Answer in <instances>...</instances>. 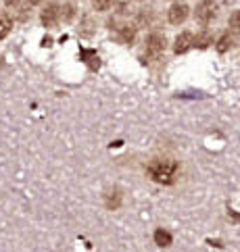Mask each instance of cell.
<instances>
[{
    "label": "cell",
    "mask_w": 240,
    "mask_h": 252,
    "mask_svg": "<svg viewBox=\"0 0 240 252\" xmlns=\"http://www.w3.org/2000/svg\"><path fill=\"white\" fill-rule=\"evenodd\" d=\"M177 169H180V165H177V160H173V158H155V160H150L146 171L153 182L170 186L175 182Z\"/></svg>",
    "instance_id": "obj_1"
},
{
    "label": "cell",
    "mask_w": 240,
    "mask_h": 252,
    "mask_svg": "<svg viewBox=\"0 0 240 252\" xmlns=\"http://www.w3.org/2000/svg\"><path fill=\"white\" fill-rule=\"evenodd\" d=\"M217 15V4L213 2V0H203V2L197 6V11H194V19H197L199 25H209L213 19H215Z\"/></svg>",
    "instance_id": "obj_2"
},
{
    "label": "cell",
    "mask_w": 240,
    "mask_h": 252,
    "mask_svg": "<svg viewBox=\"0 0 240 252\" xmlns=\"http://www.w3.org/2000/svg\"><path fill=\"white\" fill-rule=\"evenodd\" d=\"M165 46H167V40H165L163 33H150L148 38H146V42H144L146 55L148 57H155V59L165 50Z\"/></svg>",
    "instance_id": "obj_3"
},
{
    "label": "cell",
    "mask_w": 240,
    "mask_h": 252,
    "mask_svg": "<svg viewBox=\"0 0 240 252\" xmlns=\"http://www.w3.org/2000/svg\"><path fill=\"white\" fill-rule=\"evenodd\" d=\"M59 19H61V6H59L57 2H50V4L42 11V15H40V21H42V25H44L46 30L55 28V25L59 23Z\"/></svg>",
    "instance_id": "obj_4"
},
{
    "label": "cell",
    "mask_w": 240,
    "mask_h": 252,
    "mask_svg": "<svg viewBox=\"0 0 240 252\" xmlns=\"http://www.w3.org/2000/svg\"><path fill=\"white\" fill-rule=\"evenodd\" d=\"M188 11L190 8L186 2H175V4H171L170 11H167V19H170V23H173V25H180L188 19Z\"/></svg>",
    "instance_id": "obj_5"
},
{
    "label": "cell",
    "mask_w": 240,
    "mask_h": 252,
    "mask_svg": "<svg viewBox=\"0 0 240 252\" xmlns=\"http://www.w3.org/2000/svg\"><path fill=\"white\" fill-rule=\"evenodd\" d=\"M192 40H194V35H192L190 32H182V33L175 38L173 52H175V55H184V52H188V50L192 48Z\"/></svg>",
    "instance_id": "obj_6"
},
{
    "label": "cell",
    "mask_w": 240,
    "mask_h": 252,
    "mask_svg": "<svg viewBox=\"0 0 240 252\" xmlns=\"http://www.w3.org/2000/svg\"><path fill=\"white\" fill-rule=\"evenodd\" d=\"M117 32H119V40L123 44H132L136 40V25L123 23V25H119V28H117Z\"/></svg>",
    "instance_id": "obj_7"
},
{
    "label": "cell",
    "mask_w": 240,
    "mask_h": 252,
    "mask_svg": "<svg viewBox=\"0 0 240 252\" xmlns=\"http://www.w3.org/2000/svg\"><path fill=\"white\" fill-rule=\"evenodd\" d=\"M79 55H82V59L86 61V65H88V67H90L92 71H96V69H99V67H101V61H99V55H96V52H94V50H86V48H82V50H79Z\"/></svg>",
    "instance_id": "obj_8"
},
{
    "label": "cell",
    "mask_w": 240,
    "mask_h": 252,
    "mask_svg": "<svg viewBox=\"0 0 240 252\" xmlns=\"http://www.w3.org/2000/svg\"><path fill=\"white\" fill-rule=\"evenodd\" d=\"M211 44H213V35L209 32H201V33H197V38L192 40V46H197L199 50L209 48Z\"/></svg>",
    "instance_id": "obj_9"
},
{
    "label": "cell",
    "mask_w": 240,
    "mask_h": 252,
    "mask_svg": "<svg viewBox=\"0 0 240 252\" xmlns=\"http://www.w3.org/2000/svg\"><path fill=\"white\" fill-rule=\"evenodd\" d=\"M153 21V11L150 8H140L138 11V17H136V30L138 28H146Z\"/></svg>",
    "instance_id": "obj_10"
},
{
    "label": "cell",
    "mask_w": 240,
    "mask_h": 252,
    "mask_svg": "<svg viewBox=\"0 0 240 252\" xmlns=\"http://www.w3.org/2000/svg\"><path fill=\"white\" fill-rule=\"evenodd\" d=\"M11 30H13V19L6 13H2L0 15V40H4L11 33Z\"/></svg>",
    "instance_id": "obj_11"
},
{
    "label": "cell",
    "mask_w": 240,
    "mask_h": 252,
    "mask_svg": "<svg viewBox=\"0 0 240 252\" xmlns=\"http://www.w3.org/2000/svg\"><path fill=\"white\" fill-rule=\"evenodd\" d=\"M232 44H234V38L230 33H224L221 35V38L217 40V44H215V48H217V52H221V55H224V52H228L230 48H232Z\"/></svg>",
    "instance_id": "obj_12"
},
{
    "label": "cell",
    "mask_w": 240,
    "mask_h": 252,
    "mask_svg": "<svg viewBox=\"0 0 240 252\" xmlns=\"http://www.w3.org/2000/svg\"><path fill=\"white\" fill-rule=\"evenodd\" d=\"M155 242L159 246H170L171 244V233L165 229H157L155 231Z\"/></svg>",
    "instance_id": "obj_13"
},
{
    "label": "cell",
    "mask_w": 240,
    "mask_h": 252,
    "mask_svg": "<svg viewBox=\"0 0 240 252\" xmlns=\"http://www.w3.org/2000/svg\"><path fill=\"white\" fill-rule=\"evenodd\" d=\"M73 15H75V8L71 2H65L63 8H61V17H63V21H71L73 19Z\"/></svg>",
    "instance_id": "obj_14"
},
{
    "label": "cell",
    "mask_w": 240,
    "mask_h": 252,
    "mask_svg": "<svg viewBox=\"0 0 240 252\" xmlns=\"http://www.w3.org/2000/svg\"><path fill=\"white\" fill-rule=\"evenodd\" d=\"M111 4H113V0H92L94 11H109Z\"/></svg>",
    "instance_id": "obj_15"
},
{
    "label": "cell",
    "mask_w": 240,
    "mask_h": 252,
    "mask_svg": "<svg viewBox=\"0 0 240 252\" xmlns=\"http://www.w3.org/2000/svg\"><path fill=\"white\" fill-rule=\"evenodd\" d=\"M230 28L234 32H240V11H234L232 17H230Z\"/></svg>",
    "instance_id": "obj_16"
},
{
    "label": "cell",
    "mask_w": 240,
    "mask_h": 252,
    "mask_svg": "<svg viewBox=\"0 0 240 252\" xmlns=\"http://www.w3.org/2000/svg\"><path fill=\"white\" fill-rule=\"evenodd\" d=\"M17 2H19V0H4V4H6V6H15Z\"/></svg>",
    "instance_id": "obj_17"
},
{
    "label": "cell",
    "mask_w": 240,
    "mask_h": 252,
    "mask_svg": "<svg viewBox=\"0 0 240 252\" xmlns=\"http://www.w3.org/2000/svg\"><path fill=\"white\" fill-rule=\"evenodd\" d=\"M28 2H30V4H40L42 0H28Z\"/></svg>",
    "instance_id": "obj_18"
},
{
    "label": "cell",
    "mask_w": 240,
    "mask_h": 252,
    "mask_svg": "<svg viewBox=\"0 0 240 252\" xmlns=\"http://www.w3.org/2000/svg\"><path fill=\"white\" fill-rule=\"evenodd\" d=\"M226 2H228V0H226Z\"/></svg>",
    "instance_id": "obj_19"
}]
</instances>
